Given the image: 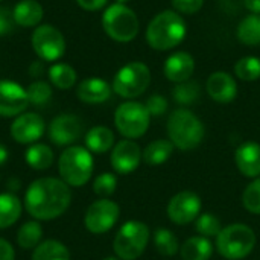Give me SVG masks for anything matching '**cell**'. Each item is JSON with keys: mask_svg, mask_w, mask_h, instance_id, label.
<instances>
[{"mask_svg": "<svg viewBox=\"0 0 260 260\" xmlns=\"http://www.w3.org/2000/svg\"><path fill=\"white\" fill-rule=\"evenodd\" d=\"M117 3H122V5H125V3H128L129 0H116Z\"/></svg>", "mask_w": 260, "mask_h": 260, "instance_id": "obj_47", "label": "cell"}, {"mask_svg": "<svg viewBox=\"0 0 260 260\" xmlns=\"http://www.w3.org/2000/svg\"><path fill=\"white\" fill-rule=\"evenodd\" d=\"M187 26L181 14L175 11H163L157 14L146 27V41L154 50H171L177 47L186 37Z\"/></svg>", "mask_w": 260, "mask_h": 260, "instance_id": "obj_2", "label": "cell"}, {"mask_svg": "<svg viewBox=\"0 0 260 260\" xmlns=\"http://www.w3.org/2000/svg\"><path fill=\"white\" fill-rule=\"evenodd\" d=\"M113 87L105 79L101 78H87L84 79L76 90L79 101L85 104H102L110 99Z\"/></svg>", "mask_w": 260, "mask_h": 260, "instance_id": "obj_20", "label": "cell"}, {"mask_svg": "<svg viewBox=\"0 0 260 260\" xmlns=\"http://www.w3.org/2000/svg\"><path fill=\"white\" fill-rule=\"evenodd\" d=\"M46 131V123L40 114L23 113L11 125V136L17 143L30 145L43 137Z\"/></svg>", "mask_w": 260, "mask_h": 260, "instance_id": "obj_14", "label": "cell"}, {"mask_svg": "<svg viewBox=\"0 0 260 260\" xmlns=\"http://www.w3.org/2000/svg\"><path fill=\"white\" fill-rule=\"evenodd\" d=\"M149 122L151 116L145 104L140 102H123L114 113V123L117 131L129 140L142 137L148 131Z\"/></svg>", "mask_w": 260, "mask_h": 260, "instance_id": "obj_9", "label": "cell"}, {"mask_svg": "<svg viewBox=\"0 0 260 260\" xmlns=\"http://www.w3.org/2000/svg\"><path fill=\"white\" fill-rule=\"evenodd\" d=\"M238 40L247 46L260 44V14H250L238 24Z\"/></svg>", "mask_w": 260, "mask_h": 260, "instance_id": "obj_26", "label": "cell"}, {"mask_svg": "<svg viewBox=\"0 0 260 260\" xmlns=\"http://www.w3.org/2000/svg\"><path fill=\"white\" fill-rule=\"evenodd\" d=\"M26 93H27L29 104L41 107V105H44V104H47L50 101L52 87L44 81H35L26 88Z\"/></svg>", "mask_w": 260, "mask_h": 260, "instance_id": "obj_35", "label": "cell"}, {"mask_svg": "<svg viewBox=\"0 0 260 260\" xmlns=\"http://www.w3.org/2000/svg\"><path fill=\"white\" fill-rule=\"evenodd\" d=\"M6 160H8V149L5 145L0 143V166H3L6 163Z\"/></svg>", "mask_w": 260, "mask_h": 260, "instance_id": "obj_44", "label": "cell"}, {"mask_svg": "<svg viewBox=\"0 0 260 260\" xmlns=\"http://www.w3.org/2000/svg\"><path fill=\"white\" fill-rule=\"evenodd\" d=\"M72 203L70 187L58 178L44 177L32 181L24 193L26 212L38 221L61 216Z\"/></svg>", "mask_w": 260, "mask_h": 260, "instance_id": "obj_1", "label": "cell"}, {"mask_svg": "<svg viewBox=\"0 0 260 260\" xmlns=\"http://www.w3.org/2000/svg\"><path fill=\"white\" fill-rule=\"evenodd\" d=\"M154 245L161 256H174L180 251V244L177 236L168 229H158L154 233Z\"/></svg>", "mask_w": 260, "mask_h": 260, "instance_id": "obj_32", "label": "cell"}, {"mask_svg": "<svg viewBox=\"0 0 260 260\" xmlns=\"http://www.w3.org/2000/svg\"><path fill=\"white\" fill-rule=\"evenodd\" d=\"M29 105L26 88L15 81H0V116H20Z\"/></svg>", "mask_w": 260, "mask_h": 260, "instance_id": "obj_13", "label": "cell"}, {"mask_svg": "<svg viewBox=\"0 0 260 260\" xmlns=\"http://www.w3.org/2000/svg\"><path fill=\"white\" fill-rule=\"evenodd\" d=\"M201 212V198L190 190L174 195L168 204V216L177 225H186L197 221Z\"/></svg>", "mask_w": 260, "mask_h": 260, "instance_id": "obj_12", "label": "cell"}, {"mask_svg": "<svg viewBox=\"0 0 260 260\" xmlns=\"http://www.w3.org/2000/svg\"><path fill=\"white\" fill-rule=\"evenodd\" d=\"M78 2V5L82 8V9H85V11H99V9H102L105 5H107V2L108 0H76Z\"/></svg>", "mask_w": 260, "mask_h": 260, "instance_id": "obj_41", "label": "cell"}, {"mask_svg": "<svg viewBox=\"0 0 260 260\" xmlns=\"http://www.w3.org/2000/svg\"><path fill=\"white\" fill-rule=\"evenodd\" d=\"M174 143L171 140L166 139H160V140H154L151 142L145 151H143V160L146 165L149 166H160L163 163H166L172 152H174Z\"/></svg>", "mask_w": 260, "mask_h": 260, "instance_id": "obj_24", "label": "cell"}, {"mask_svg": "<svg viewBox=\"0 0 260 260\" xmlns=\"http://www.w3.org/2000/svg\"><path fill=\"white\" fill-rule=\"evenodd\" d=\"M180 254L183 260H209L213 254V245L207 238L193 236L180 247Z\"/></svg>", "mask_w": 260, "mask_h": 260, "instance_id": "obj_23", "label": "cell"}, {"mask_svg": "<svg viewBox=\"0 0 260 260\" xmlns=\"http://www.w3.org/2000/svg\"><path fill=\"white\" fill-rule=\"evenodd\" d=\"M244 5L251 14H260V0H244Z\"/></svg>", "mask_w": 260, "mask_h": 260, "instance_id": "obj_43", "label": "cell"}, {"mask_svg": "<svg viewBox=\"0 0 260 260\" xmlns=\"http://www.w3.org/2000/svg\"><path fill=\"white\" fill-rule=\"evenodd\" d=\"M235 73L241 81L251 82L260 78V58L244 56L235 64Z\"/></svg>", "mask_w": 260, "mask_h": 260, "instance_id": "obj_33", "label": "cell"}, {"mask_svg": "<svg viewBox=\"0 0 260 260\" xmlns=\"http://www.w3.org/2000/svg\"><path fill=\"white\" fill-rule=\"evenodd\" d=\"M148 242V225L140 221H128L119 229L113 242V248L120 260H136L143 254Z\"/></svg>", "mask_w": 260, "mask_h": 260, "instance_id": "obj_7", "label": "cell"}, {"mask_svg": "<svg viewBox=\"0 0 260 260\" xmlns=\"http://www.w3.org/2000/svg\"><path fill=\"white\" fill-rule=\"evenodd\" d=\"M82 123L73 114L56 116L49 125V137L58 146L72 145L81 137Z\"/></svg>", "mask_w": 260, "mask_h": 260, "instance_id": "obj_16", "label": "cell"}, {"mask_svg": "<svg viewBox=\"0 0 260 260\" xmlns=\"http://www.w3.org/2000/svg\"><path fill=\"white\" fill-rule=\"evenodd\" d=\"M50 82L59 90H69L76 84V72L66 62H56L49 69Z\"/></svg>", "mask_w": 260, "mask_h": 260, "instance_id": "obj_29", "label": "cell"}, {"mask_svg": "<svg viewBox=\"0 0 260 260\" xmlns=\"http://www.w3.org/2000/svg\"><path fill=\"white\" fill-rule=\"evenodd\" d=\"M256 245V233L245 224H230L216 236L218 253L227 260L245 259Z\"/></svg>", "mask_w": 260, "mask_h": 260, "instance_id": "obj_5", "label": "cell"}, {"mask_svg": "<svg viewBox=\"0 0 260 260\" xmlns=\"http://www.w3.org/2000/svg\"><path fill=\"white\" fill-rule=\"evenodd\" d=\"M41 70H43V67H41V64L40 62H34L32 66H30V75L34 76H38V75H41Z\"/></svg>", "mask_w": 260, "mask_h": 260, "instance_id": "obj_45", "label": "cell"}, {"mask_svg": "<svg viewBox=\"0 0 260 260\" xmlns=\"http://www.w3.org/2000/svg\"><path fill=\"white\" fill-rule=\"evenodd\" d=\"M43 227L37 221L24 222L17 233V242L23 250H34L41 244Z\"/></svg>", "mask_w": 260, "mask_h": 260, "instance_id": "obj_30", "label": "cell"}, {"mask_svg": "<svg viewBox=\"0 0 260 260\" xmlns=\"http://www.w3.org/2000/svg\"><path fill=\"white\" fill-rule=\"evenodd\" d=\"M151 84V72L145 62L134 61L116 73L113 79V90L123 99H134L143 94Z\"/></svg>", "mask_w": 260, "mask_h": 260, "instance_id": "obj_8", "label": "cell"}, {"mask_svg": "<svg viewBox=\"0 0 260 260\" xmlns=\"http://www.w3.org/2000/svg\"><path fill=\"white\" fill-rule=\"evenodd\" d=\"M116 187H117V178L111 172H104V174L98 175L94 183H93L94 193L102 197V198L111 197L116 192Z\"/></svg>", "mask_w": 260, "mask_h": 260, "instance_id": "obj_37", "label": "cell"}, {"mask_svg": "<svg viewBox=\"0 0 260 260\" xmlns=\"http://www.w3.org/2000/svg\"><path fill=\"white\" fill-rule=\"evenodd\" d=\"M242 203L250 213L260 215V177L254 178V181L247 186L242 195Z\"/></svg>", "mask_w": 260, "mask_h": 260, "instance_id": "obj_36", "label": "cell"}, {"mask_svg": "<svg viewBox=\"0 0 260 260\" xmlns=\"http://www.w3.org/2000/svg\"><path fill=\"white\" fill-rule=\"evenodd\" d=\"M193 70H195V59L190 53L184 50L172 53L165 61V66H163L165 76L174 84H180V82L190 79V76L193 75Z\"/></svg>", "mask_w": 260, "mask_h": 260, "instance_id": "obj_18", "label": "cell"}, {"mask_svg": "<svg viewBox=\"0 0 260 260\" xmlns=\"http://www.w3.org/2000/svg\"><path fill=\"white\" fill-rule=\"evenodd\" d=\"M172 98L180 105H193L201 98V85L192 79L175 84V87L172 88Z\"/></svg>", "mask_w": 260, "mask_h": 260, "instance_id": "obj_31", "label": "cell"}, {"mask_svg": "<svg viewBox=\"0 0 260 260\" xmlns=\"http://www.w3.org/2000/svg\"><path fill=\"white\" fill-rule=\"evenodd\" d=\"M239 172L247 178L260 177V145L256 142L242 143L235 154Z\"/></svg>", "mask_w": 260, "mask_h": 260, "instance_id": "obj_19", "label": "cell"}, {"mask_svg": "<svg viewBox=\"0 0 260 260\" xmlns=\"http://www.w3.org/2000/svg\"><path fill=\"white\" fill-rule=\"evenodd\" d=\"M102 27L111 40L128 43L137 37L140 23L139 17L131 8L122 3H114L104 11Z\"/></svg>", "mask_w": 260, "mask_h": 260, "instance_id": "obj_6", "label": "cell"}, {"mask_svg": "<svg viewBox=\"0 0 260 260\" xmlns=\"http://www.w3.org/2000/svg\"><path fill=\"white\" fill-rule=\"evenodd\" d=\"M206 90L207 94L219 104H229L238 96V84L235 78L227 72L212 73L207 78Z\"/></svg>", "mask_w": 260, "mask_h": 260, "instance_id": "obj_17", "label": "cell"}, {"mask_svg": "<svg viewBox=\"0 0 260 260\" xmlns=\"http://www.w3.org/2000/svg\"><path fill=\"white\" fill-rule=\"evenodd\" d=\"M0 2H2V0H0Z\"/></svg>", "mask_w": 260, "mask_h": 260, "instance_id": "obj_48", "label": "cell"}, {"mask_svg": "<svg viewBox=\"0 0 260 260\" xmlns=\"http://www.w3.org/2000/svg\"><path fill=\"white\" fill-rule=\"evenodd\" d=\"M21 215V201L14 193H0V230L11 227Z\"/></svg>", "mask_w": 260, "mask_h": 260, "instance_id": "obj_25", "label": "cell"}, {"mask_svg": "<svg viewBox=\"0 0 260 260\" xmlns=\"http://www.w3.org/2000/svg\"><path fill=\"white\" fill-rule=\"evenodd\" d=\"M145 107L151 117H160L168 111V99L161 94H152L145 102Z\"/></svg>", "mask_w": 260, "mask_h": 260, "instance_id": "obj_38", "label": "cell"}, {"mask_svg": "<svg viewBox=\"0 0 260 260\" xmlns=\"http://www.w3.org/2000/svg\"><path fill=\"white\" fill-rule=\"evenodd\" d=\"M12 17L15 24L24 27H34V26H40L44 17V11L41 3L37 0H21L14 6Z\"/></svg>", "mask_w": 260, "mask_h": 260, "instance_id": "obj_21", "label": "cell"}, {"mask_svg": "<svg viewBox=\"0 0 260 260\" xmlns=\"http://www.w3.org/2000/svg\"><path fill=\"white\" fill-rule=\"evenodd\" d=\"M15 24L12 11L6 6H0V37L8 35L12 30V26Z\"/></svg>", "mask_w": 260, "mask_h": 260, "instance_id": "obj_40", "label": "cell"}, {"mask_svg": "<svg viewBox=\"0 0 260 260\" xmlns=\"http://www.w3.org/2000/svg\"><path fill=\"white\" fill-rule=\"evenodd\" d=\"M58 171L67 186L81 187L91 178L93 155L87 148L70 146L62 151L58 161Z\"/></svg>", "mask_w": 260, "mask_h": 260, "instance_id": "obj_4", "label": "cell"}, {"mask_svg": "<svg viewBox=\"0 0 260 260\" xmlns=\"http://www.w3.org/2000/svg\"><path fill=\"white\" fill-rule=\"evenodd\" d=\"M85 146L90 152L94 154H104L110 151L114 145V133L107 126H93L85 134Z\"/></svg>", "mask_w": 260, "mask_h": 260, "instance_id": "obj_22", "label": "cell"}, {"mask_svg": "<svg viewBox=\"0 0 260 260\" xmlns=\"http://www.w3.org/2000/svg\"><path fill=\"white\" fill-rule=\"evenodd\" d=\"M222 229L224 227L221 225V221L212 213H203L195 221V230L200 233V236L207 238V239L216 238Z\"/></svg>", "mask_w": 260, "mask_h": 260, "instance_id": "obj_34", "label": "cell"}, {"mask_svg": "<svg viewBox=\"0 0 260 260\" xmlns=\"http://www.w3.org/2000/svg\"><path fill=\"white\" fill-rule=\"evenodd\" d=\"M120 215L119 206L111 200H98L85 212L84 224L90 233L102 235L114 227Z\"/></svg>", "mask_w": 260, "mask_h": 260, "instance_id": "obj_11", "label": "cell"}, {"mask_svg": "<svg viewBox=\"0 0 260 260\" xmlns=\"http://www.w3.org/2000/svg\"><path fill=\"white\" fill-rule=\"evenodd\" d=\"M32 49L43 61L53 62L66 52V40L59 29L52 24H40L35 27L32 38Z\"/></svg>", "mask_w": 260, "mask_h": 260, "instance_id": "obj_10", "label": "cell"}, {"mask_svg": "<svg viewBox=\"0 0 260 260\" xmlns=\"http://www.w3.org/2000/svg\"><path fill=\"white\" fill-rule=\"evenodd\" d=\"M32 260H70V251L59 241H44L34 248Z\"/></svg>", "mask_w": 260, "mask_h": 260, "instance_id": "obj_28", "label": "cell"}, {"mask_svg": "<svg viewBox=\"0 0 260 260\" xmlns=\"http://www.w3.org/2000/svg\"><path fill=\"white\" fill-rule=\"evenodd\" d=\"M204 5V0H172V6L178 14H197Z\"/></svg>", "mask_w": 260, "mask_h": 260, "instance_id": "obj_39", "label": "cell"}, {"mask_svg": "<svg viewBox=\"0 0 260 260\" xmlns=\"http://www.w3.org/2000/svg\"><path fill=\"white\" fill-rule=\"evenodd\" d=\"M143 152L140 146L129 139L120 140L111 151V166L117 174L126 175L136 171L140 165Z\"/></svg>", "mask_w": 260, "mask_h": 260, "instance_id": "obj_15", "label": "cell"}, {"mask_svg": "<svg viewBox=\"0 0 260 260\" xmlns=\"http://www.w3.org/2000/svg\"><path fill=\"white\" fill-rule=\"evenodd\" d=\"M24 160L29 168L35 171H44L52 166L53 163V151L43 143H35L27 148L24 154Z\"/></svg>", "mask_w": 260, "mask_h": 260, "instance_id": "obj_27", "label": "cell"}, {"mask_svg": "<svg viewBox=\"0 0 260 260\" xmlns=\"http://www.w3.org/2000/svg\"><path fill=\"white\" fill-rule=\"evenodd\" d=\"M104 260H120L117 256L114 257V256H110V257H107V259H104Z\"/></svg>", "mask_w": 260, "mask_h": 260, "instance_id": "obj_46", "label": "cell"}, {"mask_svg": "<svg viewBox=\"0 0 260 260\" xmlns=\"http://www.w3.org/2000/svg\"><path fill=\"white\" fill-rule=\"evenodd\" d=\"M203 122L187 108H178L168 119V136L175 148L181 151H193L204 140Z\"/></svg>", "mask_w": 260, "mask_h": 260, "instance_id": "obj_3", "label": "cell"}, {"mask_svg": "<svg viewBox=\"0 0 260 260\" xmlns=\"http://www.w3.org/2000/svg\"><path fill=\"white\" fill-rule=\"evenodd\" d=\"M0 260H15L14 247L2 238H0Z\"/></svg>", "mask_w": 260, "mask_h": 260, "instance_id": "obj_42", "label": "cell"}]
</instances>
